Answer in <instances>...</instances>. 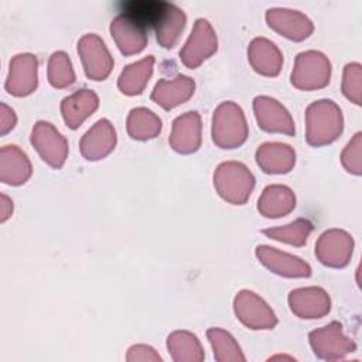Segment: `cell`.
Wrapping results in <instances>:
<instances>
[{"instance_id":"6da1fadb","label":"cell","mask_w":362,"mask_h":362,"mask_svg":"<svg viewBox=\"0 0 362 362\" xmlns=\"http://www.w3.org/2000/svg\"><path fill=\"white\" fill-rule=\"evenodd\" d=\"M344 130L341 107L331 99L313 102L305 110V140L313 147L335 141Z\"/></svg>"},{"instance_id":"7a4b0ae2","label":"cell","mask_w":362,"mask_h":362,"mask_svg":"<svg viewBox=\"0 0 362 362\" xmlns=\"http://www.w3.org/2000/svg\"><path fill=\"white\" fill-rule=\"evenodd\" d=\"M212 141L219 148L240 147L249 134L245 113L239 105L232 100L222 102L212 116Z\"/></svg>"},{"instance_id":"3957f363","label":"cell","mask_w":362,"mask_h":362,"mask_svg":"<svg viewBox=\"0 0 362 362\" xmlns=\"http://www.w3.org/2000/svg\"><path fill=\"white\" fill-rule=\"evenodd\" d=\"M255 175L239 161H223L214 173V187L218 195L232 205H243L255 188Z\"/></svg>"},{"instance_id":"277c9868","label":"cell","mask_w":362,"mask_h":362,"mask_svg":"<svg viewBox=\"0 0 362 362\" xmlns=\"http://www.w3.org/2000/svg\"><path fill=\"white\" fill-rule=\"evenodd\" d=\"M331 78V62L320 51H303L296 57L291 71V85L300 90L325 88Z\"/></svg>"},{"instance_id":"5b68a950","label":"cell","mask_w":362,"mask_h":362,"mask_svg":"<svg viewBox=\"0 0 362 362\" xmlns=\"http://www.w3.org/2000/svg\"><path fill=\"white\" fill-rule=\"evenodd\" d=\"M308 339L315 356L324 361L344 359L356 349L354 341L344 334L342 325L337 321L311 331Z\"/></svg>"},{"instance_id":"8992f818","label":"cell","mask_w":362,"mask_h":362,"mask_svg":"<svg viewBox=\"0 0 362 362\" xmlns=\"http://www.w3.org/2000/svg\"><path fill=\"white\" fill-rule=\"evenodd\" d=\"M218 48L216 33L206 18H198L194 28L180 51V59L188 69L198 68L212 57Z\"/></svg>"},{"instance_id":"52a82bcc","label":"cell","mask_w":362,"mask_h":362,"mask_svg":"<svg viewBox=\"0 0 362 362\" xmlns=\"http://www.w3.org/2000/svg\"><path fill=\"white\" fill-rule=\"evenodd\" d=\"M236 318L249 329H273L277 317L269 304L250 290H242L233 300Z\"/></svg>"},{"instance_id":"ba28073f","label":"cell","mask_w":362,"mask_h":362,"mask_svg":"<svg viewBox=\"0 0 362 362\" xmlns=\"http://www.w3.org/2000/svg\"><path fill=\"white\" fill-rule=\"evenodd\" d=\"M31 144L49 167L58 170L65 164L69 151L68 141L52 123L37 122L31 132Z\"/></svg>"},{"instance_id":"9c48e42d","label":"cell","mask_w":362,"mask_h":362,"mask_svg":"<svg viewBox=\"0 0 362 362\" xmlns=\"http://www.w3.org/2000/svg\"><path fill=\"white\" fill-rule=\"evenodd\" d=\"M78 54L82 61L85 75L92 81H105L115 65L103 40L90 33L78 41Z\"/></svg>"},{"instance_id":"30bf717a","label":"cell","mask_w":362,"mask_h":362,"mask_svg":"<svg viewBox=\"0 0 362 362\" xmlns=\"http://www.w3.org/2000/svg\"><path fill=\"white\" fill-rule=\"evenodd\" d=\"M354 252L352 236L342 229H328L315 242V256L324 266L341 269L349 263Z\"/></svg>"},{"instance_id":"8fae6325","label":"cell","mask_w":362,"mask_h":362,"mask_svg":"<svg viewBox=\"0 0 362 362\" xmlns=\"http://www.w3.org/2000/svg\"><path fill=\"white\" fill-rule=\"evenodd\" d=\"M253 112L257 126L269 133H281L293 136L296 133L294 120L290 112L274 98L256 96L253 99Z\"/></svg>"},{"instance_id":"7c38bea8","label":"cell","mask_w":362,"mask_h":362,"mask_svg":"<svg viewBox=\"0 0 362 362\" xmlns=\"http://www.w3.org/2000/svg\"><path fill=\"white\" fill-rule=\"evenodd\" d=\"M256 256L266 269L277 276L288 279H304L311 276V266L307 262L276 247L259 245L256 247Z\"/></svg>"},{"instance_id":"4fadbf2b","label":"cell","mask_w":362,"mask_h":362,"mask_svg":"<svg viewBox=\"0 0 362 362\" xmlns=\"http://www.w3.org/2000/svg\"><path fill=\"white\" fill-rule=\"evenodd\" d=\"M202 126L198 112H185L174 119L168 143L180 154L195 153L201 147Z\"/></svg>"},{"instance_id":"5bb4252c","label":"cell","mask_w":362,"mask_h":362,"mask_svg":"<svg viewBox=\"0 0 362 362\" xmlns=\"http://www.w3.org/2000/svg\"><path fill=\"white\" fill-rule=\"evenodd\" d=\"M288 305L298 318L314 320L329 313L331 298L321 287H300L290 291Z\"/></svg>"},{"instance_id":"9a60e30c","label":"cell","mask_w":362,"mask_h":362,"mask_svg":"<svg viewBox=\"0 0 362 362\" xmlns=\"http://www.w3.org/2000/svg\"><path fill=\"white\" fill-rule=\"evenodd\" d=\"M266 20L270 28L291 41H303L308 38L314 30L313 21L298 10L269 8Z\"/></svg>"},{"instance_id":"2e32d148","label":"cell","mask_w":362,"mask_h":362,"mask_svg":"<svg viewBox=\"0 0 362 362\" xmlns=\"http://www.w3.org/2000/svg\"><path fill=\"white\" fill-rule=\"evenodd\" d=\"M38 62L33 54H18L10 61L6 90L13 96H27L37 88Z\"/></svg>"},{"instance_id":"e0dca14e","label":"cell","mask_w":362,"mask_h":362,"mask_svg":"<svg viewBox=\"0 0 362 362\" xmlns=\"http://www.w3.org/2000/svg\"><path fill=\"white\" fill-rule=\"evenodd\" d=\"M110 34L123 55L139 54L147 45L146 27L123 13L112 20Z\"/></svg>"},{"instance_id":"ac0fdd59","label":"cell","mask_w":362,"mask_h":362,"mask_svg":"<svg viewBox=\"0 0 362 362\" xmlns=\"http://www.w3.org/2000/svg\"><path fill=\"white\" fill-rule=\"evenodd\" d=\"M116 141L117 137L113 124L107 119H100L82 136L79 150L86 160L96 161L112 153Z\"/></svg>"},{"instance_id":"d6986e66","label":"cell","mask_w":362,"mask_h":362,"mask_svg":"<svg viewBox=\"0 0 362 362\" xmlns=\"http://www.w3.org/2000/svg\"><path fill=\"white\" fill-rule=\"evenodd\" d=\"M195 89V82L187 75H177L174 79H160L153 92L151 100L165 110H171L185 103Z\"/></svg>"},{"instance_id":"ffe728a7","label":"cell","mask_w":362,"mask_h":362,"mask_svg":"<svg viewBox=\"0 0 362 362\" xmlns=\"http://www.w3.org/2000/svg\"><path fill=\"white\" fill-rule=\"evenodd\" d=\"M99 106V98L92 89H79L65 96L61 102V115L65 124L78 129Z\"/></svg>"},{"instance_id":"44dd1931","label":"cell","mask_w":362,"mask_h":362,"mask_svg":"<svg viewBox=\"0 0 362 362\" xmlns=\"http://www.w3.org/2000/svg\"><path fill=\"white\" fill-rule=\"evenodd\" d=\"M247 59L252 68L263 76H277L283 66V54L274 42L257 37L247 47Z\"/></svg>"},{"instance_id":"7402d4cb","label":"cell","mask_w":362,"mask_h":362,"mask_svg":"<svg viewBox=\"0 0 362 362\" xmlns=\"http://www.w3.org/2000/svg\"><path fill=\"white\" fill-rule=\"evenodd\" d=\"M256 163L266 174H286L296 164V151L284 143H263L256 150Z\"/></svg>"},{"instance_id":"603a6c76","label":"cell","mask_w":362,"mask_h":362,"mask_svg":"<svg viewBox=\"0 0 362 362\" xmlns=\"http://www.w3.org/2000/svg\"><path fill=\"white\" fill-rule=\"evenodd\" d=\"M187 17L181 8L171 3H163L158 17L154 21V31L163 48H174L185 27Z\"/></svg>"},{"instance_id":"cb8c5ba5","label":"cell","mask_w":362,"mask_h":362,"mask_svg":"<svg viewBox=\"0 0 362 362\" xmlns=\"http://www.w3.org/2000/svg\"><path fill=\"white\" fill-rule=\"evenodd\" d=\"M296 208V195L291 188L281 184L267 185L257 199V211L264 218H281Z\"/></svg>"},{"instance_id":"d4e9b609","label":"cell","mask_w":362,"mask_h":362,"mask_svg":"<svg viewBox=\"0 0 362 362\" xmlns=\"http://www.w3.org/2000/svg\"><path fill=\"white\" fill-rule=\"evenodd\" d=\"M0 178L8 185H21L31 177V163L18 146H4L0 153Z\"/></svg>"},{"instance_id":"484cf974","label":"cell","mask_w":362,"mask_h":362,"mask_svg":"<svg viewBox=\"0 0 362 362\" xmlns=\"http://www.w3.org/2000/svg\"><path fill=\"white\" fill-rule=\"evenodd\" d=\"M153 66H154L153 55H147L143 59L127 65L122 71V74L117 79L119 90L127 96L140 95L144 90V88L153 74Z\"/></svg>"},{"instance_id":"4316f807","label":"cell","mask_w":362,"mask_h":362,"mask_svg":"<svg viewBox=\"0 0 362 362\" xmlns=\"http://www.w3.org/2000/svg\"><path fill=\"white\" fill-rule=\"evenodd\" d=\"M167 349L175 362H199L205 354L198 337L189 331H174L167 337Z\"/></svg>"},{"instance_id":"83f0119b","label":"cell","mask_w":362,"mask_h":362,"mask_svg":"<svg viewBox=\"0 0 362 362\" xmlns=\"http://www.w3.org/2000/svg\"><path fill=\"white\" fill-rule=\"evenodd\" d=\"M161 119L146 107H134L127 116V133L134 140H150L160 134Z\"/></svg>"},{"instance_id":"f1b7e54d","label":"cell","mask_w":362,"mask_h":362,"mask_svg":"<svg viewBox=\"0 0 362 362\" xmlns=\"http://www.w3.org/2000/svg\"><path fill=\"white\" fill-rule=\"evenodd\" d=\"M206 337L214 351V358L218 362H239L245 361V355L233 338V335L219 327L209 328Z\"/></svg>"},{"instance_id":"f546056e","label":"cell","mask_w":362,"mask_h":362,"mask_svg":"<svg viewBox=\"0 0 362 362\" xmlns=\"http://www.w3.org/2000/svg\"><path fill=\"white\" fill-rule=\"evenodd\" d=\"M313 228L314 226L308 219L298 218L284 226L263 229L262 233L281 243H287L291 246H303L307 243V239L313 232Z\"/></svg>"},{"instance_id":"4dcf8cb0","label":"cell","mask_w":362,"mask_h":362,"mask_svg":"<svg viewBox=\"0 0 362 362\" xmlns=\"http://www.w3.org/2000/svg\"><path fill=\"white\" fill-rule=\"evenodd\" d=\"M48 82L57 89H64L75 82V71L69 57L64 51L54 52L48 59Z\"/></svg>"},{"instance_id":"1f68e13d","label":"cell","mask_w":362,"mask_h":362,"mask_svg":"<svg viewBox=\"0 0 362 362\" xmlns=\"http://www.w3.org/2000/svg\"><path fill=\"white\" fill-rule=\"evenodd\" d=\"M361 78L362 66L359 62H349L344 68L342 93L355 105H361Z\"/></svg>"},{"instance_id":"d6a6232c","label":"cell","mask_w":362,"mask_h":362,"mask_svg":"<svg viewBox=\"0 0 362 362\" xmlns=\"http://www.w3.org/2000/svg\"><path fill=\"white\" fill-rule=\"evenodd\" d=\"M361 147H362V133L358 132L345 146L341 154V163L344 168L354 175L362 174V163H361Z\"/></svg>"},{"instance_id":"836d02e7","label":"cell","mask_w":362,"mask_h":362,"mask_svg":"<svg viewBox=\"0 0 362 362\" xmlns=\"http://www.w3.org/2000/svg\"><path fill=\"white\" fill-rule=\"evenodd\" d=\"M127 362H161V356L154 348L144 344L132 345L126 354Z\"/></svg>"},{"instance_id":"e575fe53","label":"cell","mask_w":362,"mask_h":362,"mask_svg":"<svg viewBox=\"0 0 362 362\" xmlns=\"http://www.w3.org/2000/svg\"><path fill=\"white\" fill-rule=\"evenodd\" d=\"M0 134L4 136L7 134L10 130L14 129L17 117L16 113L11 107H8L6 103H1L0 106Z\"/></svg>"},{"instance_id":"d590c367","label":"cell","mask_w":362,"mask_h":362,"mask_svg":"<svg viewBox=\"0 0 362 362\" xmlns=\"http://www.w3.org/2000/svg\"><path fill=\"white\" fill-rule=\"evenodd\" d=\"M11 212H13V201L7 195L1 194V222H6L10 218Z\"/></svg>"}]
</instances>
